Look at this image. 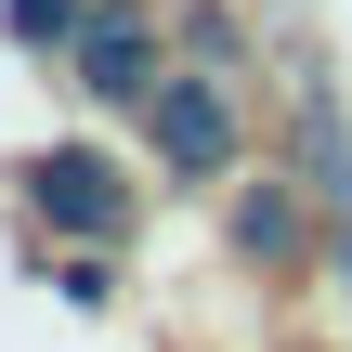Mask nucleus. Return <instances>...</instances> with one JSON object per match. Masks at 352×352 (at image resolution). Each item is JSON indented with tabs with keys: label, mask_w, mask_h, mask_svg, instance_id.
I'll list each match as a JSON object with an SVG mask.
<instances>
[{
	"label": "nucleus",
	"mask_w": 352,
	"mask_h": 352,
	"mask_svg": "<svg viewBox=\"0 0 352 352\" xmlns=\"http://www.w3.org/2000/svg\"><path fill=\"white\" fill-rule=\"evenodd\" d=\"M26 209H39L52 235L118 248V235H131V170H118V157H91V144H52V157L26 170Z\"/></svg>",
	"instance_id": "obj_2"
},
{
	"label": "nucleus",
	"mask_w": 352,
	"mask_h": 352,
	"mask_svg": "<svg viewBox=\"0 0 352 352\" xmlns=\"http://www.w3.org/2000/svg\"><path fill=\"white\" fill-rule=\"evenodd\" d=\"M314 183H327V209L352 222V157H340V118H327V104H314Z\"/></svg>",
	"instance_id": "obj_7"
},
{
	"label": "nucleus",
	"mask_w": 352,
	"mask_h": 352,
	"mask_svg": "<svg viewBox=\"0 0 352 352\" xmlns=\"http://www.w3.org/2000/svg\"><path fill=\"white\" fill-rule=\"evenodd\" d=\"M170 65H157V26L131 13V0H104L91 26H78V91H104V104H144Z\"/></svg>",
	"instance_id": "obj_3"
},
{
	"label": "nucleus",
	"mask_w": 352,
	"mask_h": 352,
	"mask_svg": "<svg viewBox=\"0 0 352 352\" xmlns=\"http://www.w3.org/2000/svg\"><path fill=\"white\" fill-rule=\"evenodd\" d=\"M144 131H157V157H170L183 183H222V170H235V144H248V131H235V78H222V65L157 78V91H144Z\"/></svg>",
	"instance_id": "obj_1"
},
{
	"label": "nucleus",
	"mask_w": 352,
	"mask_h": 352,
	"mask_svg": "<svg viewBox=\"0 0 352 352\" xmlns=\"http://www.w3.org/2000/svg\"><path fill=\"white\" fill-rule=\"evenodd\" d=\"M183 39H196V65H222V78H235V65H248V26H235V13H222V0H209V13H183Z\"/></svg>",
	"instance_id": "obj_6"
},
{
	"label": "nucleus",
	"mask_w": 352,
	"mask_h": 352,
	"mask_svg": "<svg viewBox=\"0 0 352 352\" xmlns=\"http://www.w3.org/2000/svg\"><path fill=\"white\" fill-rule=\"evenodd\" d=\"M287 248H300V196L287 183H248L235 196V261H287Z\"/></svg>",
	"instance_id": "obj_4"
},
{
	"label": "nucleus",
	"mask_w": 352,
	"mask_h": 352,
	"mask_svg": "<svg viewBox=\"0 0 352 352\" xmlns=\"http://www.w3.org/2000/svg\"><path fill=\"white\" fill-rule=\"evenodd\" d=\"M78 26H91L78 0H0V39L13 52H78Z\"/></svg>",
	"instance_id": "obj_5"
}]
</instances>
